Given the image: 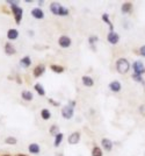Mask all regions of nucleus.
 <instances>
[{
    "mask_svg": "<svg viewBox=\"0 0 145 156\" xmlns=\"http://www.w3.org/2000/svg\"><path fill=\"white\" fill-rule=\"evenodd\" d=\"M41 116L43 120H49L50 118H51V112H50V110H48V108H43L41 111Z\"/></svg>",
    "mask_w": 145,
    "mask_h": 156,
    "instance_id": "nucleus-20",
    "label": "nucleus"
},
{
    "mask_svg": "<svg viewBox=\"0 0 145 156\" xmlns=\"http://www.w3.org/2000/svg\"><path fill=\"white\" fill-rule=\"evenodd\" d=\"M28 152L30 153V154H40V152H41V147L40 145H37V143H30L29 146H28Z\"/></svg>",
    "mask_w": 145,
    "mask_h": 156,
    "instance_id": "nucleus-12",
    "label": "nucleus"
},
{
    "mask_svg": "<svg viewBox=\"0 0 145 156\" xmlns=\"http://www.w3.org/2000/svg\"><path fill=\"white\" fill-rule=\"evenodd\" d=\"M50 10H51L52 14H56V15H67L69 14V10L67 8H65V7H63L61 4H58V2H51L50 4Z\"/></svg>",
    "mask_w": 145,
    "mask_h": 156,
    "instance_id": "nucleus-1",
    "label": "nucleus"
},
{
    "mask_svg": "<svg viewBox=\"0 0 145 156\" xmlns=\"http://www.w3.org/2000/svg\"><path fill=\"white\" fill-rule=\"evenodd\" d=\"M49 102H50L51 105H53V106H59V103H58V102H55V100H52V99H49Z\"/></svg>",
    "mask_w": 145,
    "mask_h": 156,
    "instance_id": "nucleus-31",
    "label": "nucleus"
},
{
    "mask_svg": "<svg viewBox=\"0 0 145 156\" xmlns=\"http://www.w3.org/2000/svg\"><path fill=\"white\" fill-rule=\"evenodd\" d=\"M16 156H27V155H24V154H18Z\"/></svg>",
    "mask_w": 145,
    "mask_h": 156,
    "instance_id": "nucleus-33",
    "label": "nucleus"
},
{
    "mask_svg": "<svg viewBox=\"0 0 145 156\" xmlns=\"http://www.w3.org/2000/svg\"><path fill=\"white\" fill-rule=\"evenodd\" d=\"M139 54H141L142 56H144L145 57V46L141 47V49H139Z\"/></svg>",
    "mask_w": 145,
    "mask_h": 156,
    "instance_id": "nucleus-29",
    "label": "nucleus"
},
{
    "mask_svg": "<svg viewBox=\"0 0 145 156\" xmlns=\"http://www.w3.org/2000/svg\"><path fill=\"white\" fill-rule=\"evenodd\" d=\"M5 143L6 145H10V146H15L18 143V139L14 137V136H7L5 139Z\"/></svg>",
    "mask_w": 145,
    "mask_h": 156,
    "instance_id": "nucleus-22",
    "label": "nucleus"
},
{
    "mask_svg": "<svg viewBox=\"0 0 145 156\" xmlns=\"http://www.w3.org/2000/svg\"><path fill=\"white\" fill-rule=\"evenodd\" d=\"M63 137H64V135H63L62 133H58L57 135L55 136V142H53V146L55 147L61 146V143H62V141H63Z\"/></svg>",
    "mask_w": 145,
    "mask_h": 156,
    "instance_id": "nucleus-23",
    "label": "nucleus"
},
{
    "mask_svg": "<svg viewBox=\"0 0 145 156\" xmlns=\"http://www.w3.org/2000/svg\"><path fill=\"white\" fill-rule=\"evenodd\" d=\"M5 52H6V55H14L16 50H15V48H14V46L10 43V42H7L6 44H5Z\"/></svg>",
    "mask_w": 145,
    "mask_h": 156,
    "instance_id": "nucleus-16",
    "label": "nucleus"
},
{
    "mask_svg": "<svg viewBox=\"0 0 145 156\" xmlns=\"http://www.w3.org/2000/svg\"><path fill=\"white\" fill-rule=\"evenodd\" d=\"M81 82H83V84L86 86V87H91V86H93L94 85L93 78L90 77V76H84L83 78H81Z\"/></svg>",
    "mask_w": 145,
    "mask_h": 156,
    "instance_id": "nucleus-15",
    "label": "nucleus"
},
{
    "mask_svg": "<svg viewBox=\"0 0 145 156\" xmlns=\"http://www.w3.org/2000/svg\"><path fill=\"white\" fill-rule=\"evenodd\" d=\"M109 89L113 91V92H118V91H121V89H122V85L120 82H117V81H114V82H112V83L109 84Z\"/></svg>",
    "mask_w": 145,
    "mask_h": 156,
    "instance_id": "nucleus-14",
    "label": "nucleus"
},
{
    "mask_svg": "<svg viewBox=\"0 0 145 156\" xmlns=\"http://www.w3.org/2000/svg\"><path fill=\"white\" fill-rule=\"evenodd\" d=\"M18 37H19V31H18V29H15V28L8 29V31H7V39L10 41H15Z\"/></svg>",
    "mask_w": 145,
    "mask_h": 156,
    "instance_id": "nucleus-10",
    "label": "nucleus"
},
{
    "mask_svg": "<svg viewBox=\"0 0 145 156\" xmlns=\"http://www.w3.org/2000/svg\"><path fill=\"white\" fill-rule=\"evenodd\" d=\"M31 64V60L29 56H24V57H22L20 60V65L22 68H28V66H30Z\"/></svg>",
    "mask_w": 145,
    "mask_h": 156,
    "instance_id": "nucleus-18",
    "label": "nucleus"
},
{
    "mask_svg": "<svg viewBox=\"0 0 145 156\" xmlns=\"http://www.w3.org/2000/svg\"><path fill=\"white\" fill-rule=\"evenodd\" d=\"M73 114H74V111L73 108L70 106V105H65L62 108V116L66 120H70L73 118Z\"/></svg>",
    "mask_w": 145,
    "mask_h": 156,
    "instance_id": "nucleus-3",
    "label": "nucleus"
},
{
    "mask_svg": "<svg viewBox=\"0 0 145 156\" xmlns=\"http://www.w3.org/2000/svg\"><path fill=\"white\" fill-rule=\"evenodd\" d=\"M70 106H71V107L73 108V107L75 106V102H73V100H72V102H70Z\"/></svg>",
    "mask_w": 145,
    "mask_h": 156,
    "instance_id": "nucleus-32",
    "label": "nucleus"
},
{
    "mask_svg": "<svg viewBox=\"0 0 145 156\" xmlns=\"http://www.w3.org/2000/svg\"><path fill=\"white\" fill-rule=\"evenodd\" d=\"M132 10V4L131 2H124L123 5H122V7H121V10H122V13H130Z\"/></svg>",
    "mask_w": 145,
    "mask_h": 156,
    "instance_id": "nucleus-19",
    "label": "nucleus"
},
{
    "mask_svg": "<svg viewBox=\"0 0 145 156\" xmlns=\"http://www.w3.org/2000/svg\"><path fill=\"white\" fill-rule=\"evenodd\" d=\"M107 40H108V42H109L110 44H116V43H118V41H120V36H118V34L115 33L114 31H109L108 35H107Z\"/></svg>",
    "mask_w": 145,
    "mask_h": 156,
    "instance_id": "nucleus-6",
    "label": "nucleus"
},
{
    "mask_svg": "<svg viewBox=\"0 0 145 156\" xmlns=\"http://www.w3.org/2000/svg\"><path fill=\"white\" fill-rule=\"evenodd\" d=\"M31 15H33L35 19H37V20H41V19L44 18V13H43V10H42L40 7L33 8V10H31Z\"/></svg>",
    "mask_w": 145,
    "mask_h": 156,
    "instance_id": "nucleus-11",
    "label": "nucleus"
},
{
    "mask_svg": "<svg viewBox=\"0 0 145 156\" xmlns=\"http://www.w3.org/2000/svg\"><path fill=\"white\" fill-rule=\"evenodd\" d=\"M21 97H22V99H23V100H26V102H31V100H33V98H34L33 93H31L30 91H28V90L22 91Z\"/></svg>",
    "mask_w": 145,
    "mask_h": 156,
    "instance_id": "nucleus-17",
    "label": "nucleus"
},
{
    "mask_svg": "<svg viewBox=\"0 0 145 156\" xmlns=\"http://www.w3.org/2000/svg\"><path fill=\"white\" fill-rule=\"evenodd\" d=\"M102 20H104L106 23H108V25H109V27H110V31H113V29H114V26L112 25V22H110V20H109V15H108V14H104V15H102Z\"/></svg>",
    "mask_w": 145,
    "mask_h": 156,
    "instance_id": "nucleus-27",
    "label": "nucleus"
},
{
    "mask_svg": "<svg viewBox=\"0 0 145 156\" xmlns=\"http://www.w3.org/2000/svg\"><path fill=\"white\" fill-rule=\"evenodd\" d=\"M144 72H145V71H144Z\"/></svg>",
    "mask_w": 145,
    "mask_h": 156,
    "instance_id": "nucleus-35",
    "label": "nucleus"
},
{
    "mask_svg": "<svg viewBox=\"0 0 145 156\" xmlns=\"http://www.w3.org/2000/svg\"><path fill=\"white\" fill-rule=\"evenodd\" d=\"M58 43H59V46H61L62 48H69V47L71 46V39H70L69 36H66V35H63V36L59 37Z\"/></svg>",
    "mask_w": 145,
    "mask_h": 156,
    "instance_id": "nucleus-8",
    "label": "nucleus"
},
{
    "mask_svg": "<svg viewBox=\"0 0 145 156\" xmlns=\"http://www.w3.org/2000/svg\"><path fill=\"white\" fill-rule=\"evenodd\" d=\"M101 145H102V148H104L106 152H112V149H113V142H112V140H109L107 137H104L101 140Z\"/></svg>",
    "mask_w": 145,
    "mask_h": 156,
    "instance_id": "nucleus-9",
    "label": "nucleus"
},
{
    "mask_svg": "<svg viewBox=\"0 0 145 156\" xmlns=\"http://www.w3.org/2000/svg\"><path fill=\"white\" fill-rule=\"evenodd\" d=\"M1 156H12V155H10V154H5V155H1Z\"/></svg>",
    "mask_w": 145,
    "mask_h": 156,
    "instance_id": "nucleus-34",
    "label": "nucleus"
},
{
    "mask_svg": "<svg viewBox=\"0 0 145 156\" xmlns=\"http://www.w3.org/2000/svg\"><path fill=\"white\" fill-rule=\"evenodd\" d=\"M80 141V133L79 132H74L72 134H70L67 137V142L70 145H77Z\"/></svg>",
    "mask_w": 145,
    "mask_h": 156,
    "instance_id": "nucleus-7",
    "label": "nucleus"
},
{
    "mask_svg": "<svg viewBox=\"0 0 145 156\" xmlns=\"http://www.w3.org/2000/svg\"><path fill=\"white\" fill-rule=\"evenodd\" d=\"M34 89H35V91L40 94L41 97H43V96L45 94V90H44V87L42 86V84H40V83L35 84V85H34Z\"/></svg>",
    "mask_w": 145,
    "mask_h": 156,
    "instance_id": "nucleus-21",
    "label": "nucleus"
},
{
    "mask_svg": "<svg viewBox=\"0 0 145 156\" xmlns=\"http://www.w3.org/2000/svg\"><path fill=\"white\" fill-rule=\"evenodd\" d=\"M132 69H134L136 75H139V76H142V73H144L145 71L144 65H143V63L141 62V61H136V62L132 64Z\"/></svg>",
    "mask_w": 145,
    "mask_h": 156,
    "instance_id": "nucleus-5",
    "label": "nucleus"
},
{
    "mask_svg": "<svg viewBox=\"0 0 145 156\" xmlns=\"http://www.w3.org/2000/svg\"><path fill=\"white\" fill-rule=\"evenodd\" d=\"M49 132H50L51 135L56 136L58 133H59V127L57 125H52L51 127H50V129H49Z\"/></svg>",
    "mask_w": 145,
    "mask_h": 156,
    "instance_id": "nucleus-26",
    "label": "nucleus"
},
{
    "mask_svg": "<svg viewBox=\"0 0 145 156\" xmlns=\"http://www.w3.org/2000/svg\"><path fill=\"white\" fill-rule=\"evenodd\" d=\"M130 69V64L129 62L125 60V58H118L117 62H116V70L117 72L121 73V75H124L129 71Z\"/></svg>",
    "mask_w": 145,
    "mask_h": 156,
    "instance_id": "nucleus-2",
    "label": "nucleus"
},
{
    "mask_svg": "<svg viewBox=\"0 0 145 156\" xmlns=\"http://www.w3.org/2000/svg\"><path fill=\"white\" fill-rule=\"evenodd\" d=\"M44 71H45V66L43 64H40L34 69V76L35 77H41L42 75L44 73Z\"/></svg>",
    "mask_w": 145,
    "mask_h": 156,
    "instance_id": "nucleus-13",
    "label": "nucleus"
},
{
    "mask_svg": "<svg viewBox=\"0 0 145 156\" xmlns=\"http://www.w3.org/2000/svg\"><path fill=\"white\" fill-rule=\"evenodd\" d=\"M98 41V36H91L90 37V42L91 43H94V42H96Z\"/></svg>",
    "mask_w": 145,
    "mask_h": 156,
    "instance_id": "nucleus-30",
    "label": "nucleus"
},
{
    "mask_svg": "<svg viewBox=\"0 0 145 156\" xmlns=\"http://www.w3.org/2000/svg\"><path fill=\"white\" fill-rule=\"evenodd\" d=\"M92 156H104V153L100 147H94L92 149Z\"/></svg>",
    "mask_w": 145,
    "mask_h": 156,
    "instance_id": "nucleus-25",
    "label": "nucleus"
},
{
    "mask_svg": "<svg viewBox=\"0 0 145 156\" xmlns=\"http://www.w3.org/2000/svg\"><path fill=\"white\" fill-rule=\"evenodd\" d=\"M50 68H51V70L53 72L62 73L63 71H64V68H63L62 65H58V64H52Z\"/></svg>",
    "mask_w": 145,
    "mask_h": 156,
    "instance_id": "nucleus-24",
    "label": "nucleus"
},
{
    "mask_svg": "<svg viewBox=\"0 0 145 156\" xmlns=\"http://www.w3.org/2000/svg\"><path fill=\"white\" fill-rule=\"evenodd\" d=\"M12 10H13V14H14V16H15L16 23H20L21 20H22V15H23L22 8L18 5V6H12Z\"/></svg>",
    "mask_w": 145,
    "mask_h": 156,
    "instance_id": "nucleus-4",
    "label": "nucleus"
},
{
    "mask_svg": "<svg viewBox=\"0 0 145 156\" xmlns=\"http://www.w3.org/2000/svg\"><path fill=\"white\" fill-rule=\"evenodd\" d=\"M132 78L135 79V81H137V82H141V83H144V81H143V78L139 76V75H136V73H134L132 75Z\"/></svg>",
    "mask_w": 145,
    "mask_h": 156,
    "instance_id": "nucleus-28",
    "label": "nucleus"
}]
</instances>
